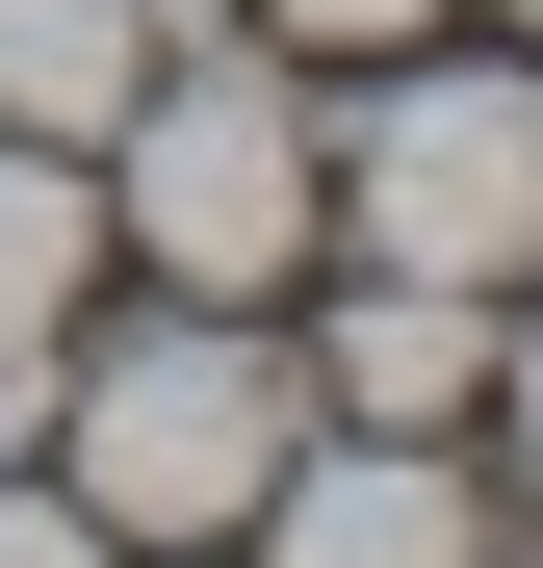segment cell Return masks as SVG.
<instances>
[{"label": "cell", "instance_id": "6da1fadb", "mask_svg": "<svg viewBox=\"0 0 543 568\" xmlns=\"http://www.w3.org/2000/svg\"><path fill=\"white\" fill-rule=\"evenodd\" d=\"M285 439H311V362H259L208 284H181L155 336L52 362V465H78V517H104V542H233Z\"/></svg>", "mask_w": 543, "mask_h": 568}, {"label": "cell", "instance_id": "7a4b0ae2", "mask_svg": "<svg viewBox=\"0 0 543 568\" xmlns=\"http://www.w3.org/2000/svg\"><path fill=\"white\" fill-rule=\"evenodd\" d=\"M104 207L155 233V284H208V311L285 284V258H311V130H285V78L181 27V52L130 78V181H104Z\"/></svg>", "mask_w": 543, "mask_h": 568}, {"label": "cell", "instance_id": "3957f363", "mask_svg": "<svg viewBox=\"0 0 543 568\" xmlns=\"http://www.w3.org/2000/svg\"><path fill=\"white\" fill-rule=\"evenodd\" d=\"M311 207L362 258H414V284H517L543 258V78H389Z\"/></svg>", "mask_w": 543, "mask_h": 568}, {"label": "cell", "instance_id": "277c9868", "mask_svg": "<svg viewBox=\"0 0 543 568\" xmlns=\"http://www.w3.org/2000/svg\"><path fill=\"white\" fill-rule=\"evenodd\" d=\"M259 568H492V517H466L440 439H362V414H336V465H311V439L259 465Z\"/></svg>", "mask_w": 543, "mask_h": 568}, {"label": "cell", "instance_id": "5b68a950", "mask_svg": "<svg viewBox=\"0 0 543 568\" xmlns=\"http://www.w3.org/2000/svg\"><path fill=\"white\" fill-rule=\"evenodd\" d=\"M311 388H336L362 439H440V414L492 388V284H414V258H362V311L311 336Z\"/></svg>", "mask_w": 543, "mask_h": 568}, {"label": "cell", "instance_id": "8992f818", "mask_svg": "<svg viewBox=\"0 0 543 568\" xmlns=\"http://www.w3.org/2000/svg\"><path fill=\"white\" fill-rule=\"evenodd\" d=\"M78 258H104V181L52 130H0V439H52V362H78Z\"/></svg>", "mask_w": 543, "mask_h": 568}, {"label": "cell", "instance_id": "52a82bcc", "mask_svg": "<svg viewBox=\"0 0 543 568\" xmlns=\"http://www.w3.org/2000/svg\"><path fill=\"white\" fill-rule=\"evenodd\" d=\"M155 52H181V0H0V130H52V155H104Z\"/></svg>", "mask_w": 543, "mask_h": 568}, {"label": "cell", "instance_id": "ba28073f", "mask_svg": "<svg viewBox=\"0 0 543 568\" xmlns=\"http://www.w3.org/2000/svg\"><path fill=\"white\" fill-rule=\"evenodd\" d=\"M0 568H104V517L78 491H0Z\"/></svg>", "mask_w": 543, "mask_h": 568}, {"label": "cell", "instance_id": "9c48e42d", "mask_svg": "<svg viewBox=\"0 0 543 568\" xmlns=\"http://www.w3.org/2000/svg\"><path fill=\"white\" fill-rule=\"evenodd\" d=\"M259 27H311V52H389V27H414V0H259Z\"/></svg>", "mask_w": 543, "mask_h": 568}, {"label": "cell", "instance_id": "30bf717a", "mask_svg": "<svg viewBox=\"0 0 543 568\" xmlns=\"http://www.w3.org/2000/svg\"><path fill=\"white\" fill-rule=\"evenodd\" d=\"M492 388H517V491H543V336H517V362H492Z\"/></svg>", "mask_w": 543, "mask_h": 568}, {"label": "cell", "instance_id": "8fae6325", "mask_svg": "<svg viewBox=\"0 0 543 568\" xmlns=\"http://www.w3.org/2000/svg\"><path fill=\"white\" fill-rule=\"evenodd\" d=\"M104 568H130V542H104ZM155 568H181V542H155Z\"/></svg>", "mask_w": 543, "mask_h": 568}, {"label": "cell", "instance_id": "7c38bea8", "mask_svg": "<svg viewBox=\"0 0 543 568\" xmlns=\"http://www.w3.org/2000/svg\"><path fill=\"white\" fill-rule=\"evenodd\" d=\"M517 27H543V0H517Z\"/></svg>", "mask_w": 543, "mask_h": 568}]
</instances>
